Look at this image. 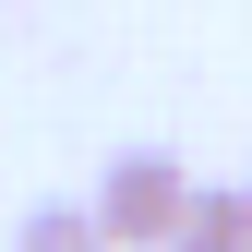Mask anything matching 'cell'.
I'll return each instance as SVG.
<instances>
[{
	"instance_id": "6da1fadb",
	"label": "cell",
	"mask_w": 252,
	"mask_h": 252,
	"mask_svg": "<svg viewBox=\"0 0 252 252\" xmlns=\"http://www.w3.org/2000/svg\"><path fill=\"white\" fill-rule=\"evenodd\" d=\"M180 216H192V168H180L168 144L108 156V180H96V228H108V252H168Z\"/></svg>"
},
{
	"instance_id": "7a4b0ae2",
	"label": "cell",
	"mask_w": 252,
	"mask_h": 252,
	"mask_svg": "<svg viewBox=\"0 0 252 252\" xmlns=\"http://www.w3.org/2000/svg\"><path fill=\"white\" fill-rule=\"evenodd\" d=\"M168 252H252V192L240 180H216V192H192V216H180Z\"/></svg>"
},
{
	"instance_id": "277c9868",
	"label": "cell",
	"mask_w": 252,
	"mask_h": 252,
	"mask_svg": "<svg viewBox=\"0 0 252 252\" xmlns=\"http://www.w3.org/2000/svg\"><path fill=\"white\" fill-rule=\"evenodd\" d=\"M240 192H252V180H240Z\"/></svg>"
},
{
	"instance_id": "3957f363",
	"label": "cell",
	"mask_w": 252,
	"mask_h": 252,
	"mask_svg": "<svg viewBox=\"0 0 252 252\" xmlns=\"http://www.w3.org/2000/svg\"><path fill=\"white\" fill-rule=\"evenodd\" d=\"M12 252H108V228H96V204H24Z\"/></svg>"
}]
</instances>
